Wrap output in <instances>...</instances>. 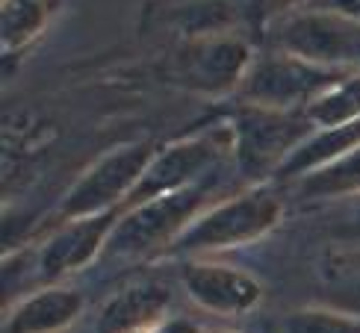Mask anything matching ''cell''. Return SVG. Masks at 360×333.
<instances>
[{"mask_svg": "<svg viewBox=\"0 0 360 333\" xmlns=\"http://www.w3.org/2000/svg\"><path fill=\"white\" fill-rule=\"evenodd\" d=\"M283 218V198L269 186H245L243 192L228 195L210 204L195 218L186 233L174 242L169 256L189 260V256H216L224 251L248 248L266 239Z\"/></svg>", "mask_w": 360, "mask_h": 333, "instance_id": "cell-1", "label": "cell"}, {"mask_svg": "<svg viewBox=\"0 0 360 333\" xmlns=\"http://www.w3.org/2000/svg\"><path fill=\"white\" fill-rule=\"evenodd\" d=\"M213 195H216V180H210V183L174 195H160V198L124 209L103 256H112V260L169 256L174 242L186 233V227L213 204Z\"/></svg>", "mask_w": 360, "mask_h": 333, "instance_id": "cell-2", "label": "cell"}, {"mask_svg": "<svg viewBox=\"0 0 360 333\" xmlns=\"http://www.w3.org/2000/svg\"><path fill=\"white\" fill-rule=\"evenodd\" d=\"M233 159V124L231 118L207 124L184 139H174L166 148H157L151 165L145 169L139 186L133 189L124 209L142 201L160 198V195H174L192 186H201L216 180L219 169Z\"/></svg>", "mask_w": 360, "mask_h": 333, "instance_id": "cell-3", "label": "cell"}, {"mask_svg": "<svg viewBox=\"0 0 360 333\" xmlns=\"http://www.w3.org/2000/svg\"><path fill=\"white\" fill-rule=\"evenodd\" d=\"M269 44L313 65L360 74V18L340 6H304L272 18Z\"/></svg>", "mask_w": 360, "mask_h": 333, "instance_id": "cell-4", "label": "cell"}, {"mask_svg": "<svg viewBox=\"0 0 360 333\" xmlns=\"http://www.w3.org/2000/svg\"><path fill=\"white\" fill-rule=\"evenodd\" d=\"M233 124V165L248 186L269 183L307 136L316 130L304 112L269 110L257 103H236Z\"/></svg>", "mask_w": 360, "mask_h": 333, "instance_id": "cell-5", "label": "cell"}, {"mask_svg": "<svg viewBox=\"0 0 360 333\" xmlns=\"http://www.w3.org/2000/svg\"><path fill=\"white\" fill-rule=\"evenodd\" d=\"M154 154L157 148L151 142H127L107 150L68 186V192L51 209L44 227L63 224L71 218L101 216L110 213V209H124L133 189L139 186L145 169L151 165Z\"/></svg>", "mask_w": 360, "mask_h": 333, "instance_id": "cell-6", "label": "cell"}, {"mask_svg": "<svg viewBox=\"0 0 360 333\" xmlns=\"http://www.w3.org/2000/svg\"><path fill=\"white\" fill-rule=\"evenodd\" d=\"M254 59H257V53L243 33L198 36L174 44L166 74L172 83L192 95L228 98L239 95Z\"/></svg>", "mask_w": 360, "mask_h": 333, "instance_id": "cell-7", "label": "cell"}, {"mask_svg": "<svg viewBox=\"0 0 360 333\" xmlns=\"http://www.w3.org/2000/svg\"><path fill=\"white\" fill-rule=\"evenodd\" d=\"M340 77H346V74L313 65L287 51L269 48L266 53H257L236 98L243 103H257V107L269 110L304 112Z\"/></svg>", "mask_w": 360, "mask_h": 333, "instance_id": "cell-8", "label": "cell"}, {"mask_svg": "<svg viewBox=\"0 0 360 333\" xmlns=\"http://www.w3.org/2000/svg\"><path fill=\"white\" fill-rule=\"evenodd\" d=\"M124 209H110L101 216L71 218L63 224L44 227L41 236L27 239L36 256L39 283H63L68 275H77L107 254L115 224L122 221Z\"/></svg>", "mask_w": 360, "mask_h": 333, "instance_id": "cell-9", "label": "cell"}, {"mask_svg": "<svg viewBox=\"0 0 360 333\" xmlns=\"http://www.w3.org/2000/svg\"><path fill=\"white\" fill-rule=\"evenodd\" d=\"M177 280L195 307L213 315H224V319L248 315L254 307L263 304L266 295L263 283L251 271L231 263H219L213 256L180 260Z\"/></svg>", "mask_w": 360, "mask_h": 333, "instance_id": "cell-10", "label": "cell"}, {"mask_svg": "<svg viewBox=\"0 0 360 333\" xmlns=\"http://www.w3.org/2000/svg\"><path fill=\"white\" fill-rule=\"evenodd\" d=\"M172 289L160 280H142L103 301L95 333H157L172 319Z\"/></svg>", "mask_w": 360, "mask_h": 333, "instance_id": "cell-11", "label": "cell"}, {"mask_svg": "<svg viewBox=\"0 0 360 333\" xmlns=\"http://www.w3.org/2000/svg\"><path fill=\"white\" fill-rule=\"evenodd\" d=\"M86 298L65 283H44L15 298L4 313V333H65L83 315Z\"/></svg>", "mask_w": 360, "mask_h": 333, "instance_id": "cell-12", "label": "cell"}, {"mask_svg": "<svg viewBox=\"0 0 360 333\" xmlns=\"http://www.w3.org/2000/svg\"><path fill=\"white\" fill-rule=\"evenodd\" d=\"M239 9L236 0H177L157 12L160 27L172 30L177 41L216 36V33H239Z\"/></svg>", "mask_w": 360, "mask_h": 333, "instance_id": "cell-13", "label": "cell"}, {"mask_svg": "<svg viewBox=\"0 0 360 333\" xmlns=\"http://www.w3.org/2000/svg\"><path fill=\"white\" fill-rule=\"evenodd\" d=\"M357 145H360V121H352V124H342V127H319L307 136L302 148H298L287 162H283V169L278 171L275 180L290 186L295 180H302L313 171L325 169V165L342 159Z\"/></svg>", "mask_w": 360, "mask_h": 333, "instance_id": "cell-14", "label": "cell"}, {"mask_svg": "<svg viewBox=\"0 0 360 333\" xmlns=\"http://www.w3.org/2000/svg\"><path fill=\"white\" fill-rule=\"evenodd\" d=\"M59 6H63V0H4V9H0V36H4L6 65H12L15 56H24L48 33Z\"/></svg>", "mask_w": 360, "mask_h": 333, "instance_id": "cell-15", "label": "cell"}, {"mask_svg": "<svg viewBox=\"0 0 360 333\" xmlns=\"http://www.w3.org/2000/svg\"><path fill=\"white\" fill-rule=\"evenodd\" d=\"M290 186L298 195V201H304V204H334V201L357 198L360 195V145L349 150L342 159L295 180Z\"/></svg>", "mask_w": 360, "mask_h": 333, "instance_id": "cell-16", "label": "cell"}, {"mask_svg": "<svg viewBox=\"0 0 360 333\" xmlns=\"http://www.w3.org/2000/svg\"><path fill=\"white\" fill-rule=\"evenodd\" d=\"M51 142V124H44L33 112L18 110L6 112L4 121V192L12 189L15 174L24 171V165Z\"/></svg>", "mask_w": 360, "mask_h": 333, "instance_id": "cell-17", "label": "cell"}, {"mask_svg": "<svg viewBox=\"0 0 360 333\" xmlns=\"http://www.w3.org/2000/svg\"><path fill=\"white\" fill-rule=\"evenodd\" d=\"M328 307L360 315V248H334L319 260Z\"/></svg>", "mask_w": 360, "mask_h": 333, "instance_id": "cell-18", "label": "cell"}, {"mask_svg": "<svg viewBox=\"0 0 360 333\" xmlns=\"http://www.w3.org/2000/svg\"><path fill=\"white\" fill-rule=\"evenodd\" d=\"M313 127H342L360 121V74H346L331 83L325 92L304 110Z\"/></svg>", "mask_w": 360, "mask_h": 333, "instance_id": "cell-19", "label": "cell"}, {"mask_svg": "<svg viewBox=\"0 0 360 333\" xmlns=\"http://www.w3.org/2000/svg\"><path fill=\"white\" fill-rule=\"evenodd\" d=\"M283 333H360V315L337 307H298L287 313Z\"/></svg>", "mask_w": 360, "mask_h": 333, "instance_id": "cell-20", "label": "cell"}, {"mask_svg": "<svg viewBox=\"0 0 360 333\" xmlns=\"http://www.w3.org/2000/svg\"><path fill=\"white\" fill-rule=\"evenodd\" d=\"M325 207V233L340 242V248H360V195Z\"/></svg>", "mask_w": 360, "mask_h": 333, "instance_id": "cell-21", "label": "cell"}, {"mask_svg": "<svg viewBox=\"0 0 360 333\" xmlns=\"http://www.w3.org/2000/svg\"><path fill=\"white\" fill-rule=\"evenodd\" d=\"M266 6H269V21H272V18H281V15H287V12L304 9L307 0H266Z\"/></svg>", "mask_w": 360, "mask_h": 333, "instance_id": "cell-22", "label": "cell"}, {"mask_svg": "<svg viewBox=\"0 0 360 333\" xmlns=\"http://www.w3.org/2000/svg\"><path fill=\"white\" fill-rule=\"evenodd\" d=\"M157 333H204L195 322H189V319H180V315H172V319L162 325Z\"/></svg>", "mask_w": 360, "mask_h": 333, "instance_id": "cell-23", "label": "cell"}, {"mask_svg": "<svg viewBox=\"0 0 360 333\" xmlns=\"http://www.w3.org/2000/svg\"><path fill=\"white\" fill-rule=\"evenodd\" d=\"M334 6L346 9V12H352V15H357V18H360V0H334Z\"/></svg>", "mask_w": 360, "mask_h": 333, "instance_id": "cell-24", "label": "cell"}, {"mask_svg": "<svg viewBox=\"0 0 360 333\" xmlns=\"http://www.w3.org/2000/svg\"><path fill=\"white\" fill-rule=\"evenodd\" d=\"M204 333H239V330H204Z\"/></svg>", "mask_w": 360, "mask_h": 333, "instance_id": "cell-25", "label": "cell"}]
</instances>
